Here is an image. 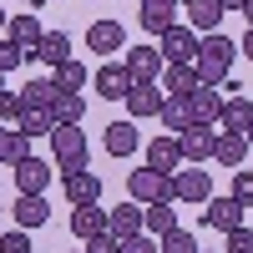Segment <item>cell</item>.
Returning a JSON list of instances; mask_svg holds the SVG:
<instances>
[{"label":"cell","mask_w":253,"mask_h":253,"mask_svg":"<svg viewBox=\"0 0 253 253\" xmlns=\"http://www.w3.org/2000/svg\"><path fill=\"white\" fill-rule=\"evenodd\" d=\"M233 61H238V41H228V36H198V56H193V76H198V86H223L228 71H233Z\"/></svg>","instance_id":"1"},{"label":"cell","mask_w":253,"mask_h":253,"mask_svg":"<svg viewBox=\"0 0 253 253\" xmlns=\"http://www.w3.org/2000/svg\"><path fill=\"white\" fill-rule=\"evenodd\" d=\"M51 152H56L61 172H81V167L91 162V142H86L81 126H56V132H51Z\"/></svg>","instance_id":"2"},{"label":"cell","mask_w":253,"mask_h":253,"mask_svg":"<svg viewBox=\"0 0 253 253\" xmlns=\"http://www.w3.org/2000/svg\"><path fill=\"white\" fill-rule=\"evenodd\" d=\"M126 193H132L137 208H152V203H172V177L167 172H152V167H137L126 177Z\"/></svg>","instance_id":"3"},{"label":"cell","mask_w":253,"mask_h":253,"mask_svg":"<svg viewBox=\"0 0 253 253\" xmlns=\"http://www.w3.org/2000/svg\"><path fill=\"white\" fill-rule=\"evenodd\" d=\"M162 66H193V56H198V31L193 26H172V31H162Z\"/></svg>","instance_id":"4"},{"label":"cell","mask_w":253,"mask_h":253,"mask_svg":"<svg viewBox=\"0 0 253 253\" xmlns=\"http://www.w3.org/2000/svg\"><path fill=\"white\" fill-rule=\"evenodd\" d=\"M122 66H126V76H132V86H157L162 56H157V46H126L122 51Z\"/></svg>","instance_id":"5"},{"label":"cell","mask_w":253,"mask_h":253,"mask_svg":"<svg viewBox=\"0 0 253 253\" xmlns=\"http://www.w3.org/2000/svg\"><path fill=\"white\" fill-rule=\"evenodd\" d=\"M213 142H218V126H187V132H177V152L187 167H203L213 162Z\"/></svg>","instance_id":"6"},{"label":"cell","mask_w":253,"mask_h":253,"mask_svg":"<svg viewBox=\"0 0 253 253\" xmlns=\"http://www.w3.org/2000/svg\"><path fill=\"white\" fill-rule=\"evenodd\" d=\"M51 162L46 157H20L15 162V187H20V198H46V187H51Z\"/></svg>","instance_id":"7"},{"label":"cell","mask_w":253,"mask_h":253,"mask_svg":"<svg viewBox=\"0 0 253 253\" xmlns=\"http://www.w3.org/2000/svg\"><path fill=\"white\" fill-rule=\"evenodd\" d=\"M208 198H213V172H203V167L172 172V203H208Z\"/></svg>","instance_id":"8"},{"label":"cell","mask_w":253,"mask_h":253,"mask_svg":"<svg viewBox=\"0 0 253 253\" xmlns=\"http://www.w3.org/2000/svg\"><path fill=\"white\" fill-rule=\"evenodd\" d=\"M26 61H36V66H61V61H71V36L66 31H41V41L26 51Z\"/></svg>","instance_id":"9"},{"label":"cell","mask_w":253,"mask_h":253,"mask_svg":"<svg viewBox=\"0 0 253 253\" xmlns=\"http://www.w3.org/2000/svg\"><path fill=\"white\" fill-rule=\"evenodd\" d=\"M86 46L101 51L107 61H117V51H126V31H122V20H91V26H86Z\"/></svg>","instance_id":"10"},{"label":"cell","mask_w":253,"mask_h":253,"mask_svg":"<svg viewBox=\"0 0 253 253\" xmlns=\"http://www.w3.org/2000/svg\"><path fill=\"white\" fill-rule=\"evenodd\" d=\"M91 86H96V96H107V101H126V91H132V76H126L122 61H107V66L91 71Z\"/></svg>","instance_id":"11"},{"label":"cell","mask_w":253,"mask_h":253,"mask_svg":"<svg viewBox=\"0 0 253 253\" xmlns=\"http://www.w3.org/2000/svg\"><path fill=\"white\" fill-rule=\"evenodd\" d=\"M61 187H66L71 208H86V203L101 198V177L91 172V167H81V172H61Z\"/></svg>","instance_id":"12"},{"label":"cell","mask_w":253,"mask_h":253,"mask_svg":"<svg viewBox=\"0 0 253 253\" xmlns=\"http://www.w3.org/2000/svg\"><path fill=\"white\" fill-rule=\"evenodd\" d=\"M177 10H182V0H142V31H152V36H162V31H172L177 26Z\"/></svg>","instance_id":"13"},{"label":"cell","mask_w":253,"mask_h":253,"mask_svg":"<svg viewBox=\"0 0 253 253\" xmlns=\"http://www.w3.org/2000/svg\"><path fill=\"white\" fill-rule=\"evenodd\" d=\"M208 208V228H218V233H233V228H243V203L238 198H208L203 203Z\"/></svg>","instance_id":"14"},{"label":"cell","mask_w":253,"mask_h":253,"mask_svg":"<svg viewBox=\"0 0 253 253\" xmlns=\"http://www.w3.org/2000/svg\"><path fill=\"white\" fill-rule=\"evenodd\" d=\"M248 126H253V101H248V96H223L218 132H233V137H243Z\"/></svg>","instance_id":"15"},{"label":"cell","mask_w":253,"mask_h":253,"mask_svg":"<svg viewBox=\"0 0 253 253\" xmlns=\"http://www.w3.org/2000/svg\"><path fill=\"white\" fill-rule=\"evenodd\" d=\"M187 112H193V126H218L223 91H218V86H198L193 96H187Z\"/></svg>","instance_id":"16"},{"label":"cell","mask_w":253,"mask_h":253,"mask_svg":"<svg viewBox=\"0 0 253 253\" xmlns=\"http://www.w3.org/2000/svg\"><path fill=\"white\" fill-rule=\"evenodd\" d=\"M147 167H152V172H167V177L182 167V152H177V137H172V132L147 142Z\"/></svg>","instance_id":"17"},{"label":"cell","mask_w":253,"mask_h":253,"mask_svg":"<svg viewBox=\"0 0 253 253\" xmlns=\"http://www.w3.org/2000/svg\"><path fill=\"white\" fill-rule=\"evenodd\" d=\"M182 10H187V20H193L198 36H213V31L223 26V15H228L218 0H182Z\"/></svg>","instance_id":"18"},{"label":"cell","mask_w":253,"mask_h":253,"mask_svg":"<svg viewBox=\"0 0 253 253\" xmlns=\"http://www.w3.org/2000/svg\"><path fill=\"white\" fill-rule=\"evenodd\" d=\"M107 233L122 243V238H132V233H142V208L132 203V198H126L122 208H112V213H107Z\"/></svg>","instance_id":"19"},{"label":"cell","mask_w":253,"mask_h":253,"mask_svg":"<svg viewBox=\"0 0 253 253\" xmlns=\"http://www.w3.org/2000/svg\"><path fill=\"white\" fill-rule=\"evenodd\" d=\"M71 233L86 243V238H96V233H107V208H96V203H86V208H71Z\"/></svg>","instance_id":"20"},{"label":"cell","mask_w":253,"mask_h":253,"mask_svg":"<svg viewBox=\"0 0 253 253\" xmlns=\"http://www.w3.org/2000/svg\"><path fill=\"white\" fill-rule=\"evenodd\" d=\"M51 122H56V126H81V122H86V101H81L76 91H56Z\"/></svg>","instance_id":"21"},{"label":"cell","mask_w":253,"mask_h":253,"mask_svg":"<svg viewBox=\"0 0 253 253\" xmlns=\"http://www.w3.org/2000/svg\"><path fill=\"white\" fill-rule=\"evenodd\" d=\"M157 86H162V96H193L198 91V76H193V66H162Z\"/></svg>","instance_id":"22"},{"label":"cell","mask_w":253,"mask_h":253,"mask_svg":"<svg viewBox=\"0 0 253 253\" xmlns=\"http://www.w3.org/2000/svg\"><path fill=\"white\" fill-rule=\"evenodd\" d=\"M126 112H132V122L157 117L162 112V86H132V91H126Z\"/></svg>","instance_id":"23"},{"label":"cell","mask_w":253,"mask_h":253,"mask_svg":"<svg viewBox=\"0 0 253 253\" xmlns=\"http://www.w3.org/2000/svg\"><path fill=\"white\" fill-rule=\"evenodd\" d=\"M5 36L15 41V46H26V51H31L36 41H41V20H36L31 10H15V15L5 20Z\"/></svg>","instance_id":"24"},{"label":"cell","mask_w":253,"mask_h":253,"mask_svg":"<svg viewBox=\"0 0 253 253\" xmlns=\"http://www.w3.org/2000/svg\"><path fill=\"white\" fill-rule=\"evenodd\" d=\"M243 157H248V142L233 137V132H218V142H213V162H218V167H243Z\"/></svg>","instance_id":"25"},{"label":"cell","mask_w":253,"mask_h":253,"mask_svg":"<svg viewBox=\"0 0 253 253\" xmlns=\"http://www.w3.org/2000/svg\"><path fill=\"white\" fill-rule=\"evenodd\" d=\"M172 228H177V213H172V203H152V208H142V233L162 238V233H172Z\"/></svg>","instance_id":"26"},{"label":"cell","mask_w":253,"mask_h":253,"mask_svg":"<svg viewBox=\"0 0 253 253\" xmlns=\"http://www.w3.org/2000/svg\"><path fill=\"white\" fill-rule=\"evenodd\" d=\"M10 213H15V223L31 233V228H46L51 208H46V198H15V208H10Z\"/></svg>","instance_id":"27"},{"label":"cell","mask_w":253,"mask_h":253,"mask_svg":"<svg viewBox=\"0 0 253 253\" xmlns=\"http://www.w3.org/2000/svg\"><path fill=\"white\" fill-rule=\"evenodd\" d=\"M162 126H167V132H187V126H193V112H187V96H162Z\"/></svg>","instance_id":"28"},{"label":"cell","mask_w":253,"mask_h":253,"mask_svg":"<svg viewBox=\"0 0 253 253\" xmlns=\"http://www.w3.org/2000/svg\"><path fill=\"white\" fill-rule=\"evenodd\" d=\"M51 81H56V91H76V96H81V86L91 81V71L71 56V61H61V66H56V76H51Z\"/></svg>","instance_id":"29"},{"label":"cell","mask_w":253,"mask_h":253,"mask_svg":"<svg viewBox=\"0 0 253 253\" xmlns=\"http://www.w3.org/2000/svg\"><path fill=\"white\" fill-rule=\"evenodd\" d=\"M107 152L112 157H132L137 152V126L132 122H112L107 126Z\"/></svg>","instance_id":"30"},{"label":"cell","mask_w":253,"mask_h":253,"mask_svg":"<svg viewBox=\"0 0 253 253\" xmlns=\"http://www.w3.org/2000/svg\"><path fill=\"white\" fill-rule=\"evenodd\" d=\"M56 101V81H31V86H20V107L26 112H51Z\"/></svg>","instance_id":"31"},{"label":"cell","mask_w":253,"mask_h":253,"mask_svg":"<svg viewBox=\"0 0 253 253\" xmlns=\"http://www.w3.org/2000/svg\"><path fill=\"white\" fill-rule=\"evenodd\" d=\"M20 157H31V142L15 132V126H0V162L5 167H15Z\"/></svg>","instance_id":"32"},{"label":"cell","mask_w":253,"mask_h":253,"mask_svg":"<svg viewBox=\"0 0 253 253\" xmlns=\"http://www.w3.org/2000/svg\"><path fill=\"white\" fill-rule=\"evenodd\" d=\"M15 132L26 137V142H31V137H51V132H56V122H51V112H20Z\"/></svg>","instance_id":"33"},{"label":"cell","mask_w":253,"mask_h":253,"mask_svg":"<svg viewBox=\"0 0 253 253\" xmlns=\"http://www.w3.org/2000/svg\"><path fill=\"white\" fill-rule=\"evenodd\" d=\"M157 253H198V238L187 233V228H172V233L157 238Z\"/></svg>","instance_id":"34"},{"label":"cell","mask_w":253,"mask_h":253,"mask_svg":"<svg viewBox=\"0 0 253 253\" xmlns=\"http://www.w3.org/2000/svg\"><path fill=\"white\" fill-rule=\"evenodd\" d=\"M223 253H253V228H233V233H223Z\"/></svg>","instance_id":"35"},{"label":"cell","mask_w":253,"mask_h":253,"mask_svg":"<svg viewBox=\"0 0 253 253\" xmlns=\"http://www.w3.org/2000/svg\"><path fill=\"white\" fill-rule=\"evenodd\" d=\"M20 112H26L20 107V91H0V126H15Z\"/></svg>","instance_id":"36"},{"label":"cell","mask_w":253,"mask_h":253,"mask_svg":"<svg viewBox=\"0 0 253 253\" xmlns=\"http://www.w3.org/2000/svg\"><path fill=\"white\" fill-rule=\"evenodd\" d=\"M20 61H26V46H15L10 36H0V71H15Z\"/></svg>","instance_id":"37"},{"label":"cell","mask_w":253,"mask_h":253,"mask_svg":"<svg viewBox=\"0 0 253 253\" xmlns=\"http://www.w3.org/2000/svg\"><path fill=\"white\" fill-rule=\"evenodd\" d=\"M117 253H157V238L152 233H132V238H122Z\"/></svg>","instance_id":"38"},{"label":"cell","mask_w":253,"mask_h":253,"mask_svg":"<svg viewBox=\"0 0 253 253\" xmlns=\"http://www.w3.org/2000/svg\"><path fill=\"white\" fill-rule=\"evenodd\" d=\"M0 253H31V233L15 228V233H0Z\"/></svg>","instance_id":"39"},{"label":"cell","mask_w":253,"mask_h":253,"mask_svg":"<svg viewBox=\"0 0 253 253\" xmlns=\"http://www.w3.org/2000/svg\"><path fill=\"white\" fill-rule=\"evenodd\" d=\"M228 198H238L243 208H253V172H233V193Z\"/></svg>","instance_id":"40"},{"label":"cell","mask_w":253,"mask_h":253,"mask_svg":"<svg viewBox=\"0 0 253 253\" xmlns=\"http://www.w3.org/2000/svg\"><path fill=\"white\" fill-rule=\"evenodd\" d=\"M81 253H117V238H112V233H96V238L81 243Z\"/></svg>","instance_id":"41"},{"label":"cell","mask_w":253,"mask_h":253,"mask_svg":"<svg viewBox=\"0 0 253 253\" xmlns=\"http://www.w3.org/2000/svg\"><path fill=\"white\" fill-rule=\"evenodd\" d=\"M238 51H243V56H248V61H253V26H248V31H243V41H238Z\"/></svg>","instance_id":"42"},{"label":"cell","mask_w":253,"mask_h":253,"mask_svg":"<svg viewBox=\"0 0 253 253\" xmlns=\"http://www.w3.org/2000/svg\"><path fill=\"white\" fill-rule=\"evenodd\" d=\"M218 5H223V10H243V0H218Z\"/></svg>","instance_id":"43"},{"label":"cell","mask_w":253,"mask_h":253,"mask_svg":"<svg viewBox=\"0 0 253 253\" xmlns=\"http://www.w3.org/2000/svg\"><path fill=\"white\" fill-rule=\"evenodd\" d=\"M243 15H248V26H253V0H243Z\"/></svg>","instance_id":"44"},{"label":"cell","mask_w":253,"mask_h":253,"mask_svg":"<svg viewBox=\"0 0 253 253\" xmlns=\"http://www.w3.org/2000/svg\"><path fill=\"white\" fill-rule=\"evenodd\" d=\"M243 142H248V152H253V126H248V132H243Z\"/></svg>","instance_id":"45"},{"label":"cell","mask_w":253,"mask_h":253,"mask_svg":"<svg viewBox=\"0 0 253 253\" xmlns=\"http://www.w3.org/2000/svg\"><path fill=\"white\" fill-rule=\"evenodd\" d=\"M5 20H10V10H0V31H5Z\"/></svg>","instance_id":"46"},{"label":"cell","mask_w":253,"mask_h":253,"mask_svg":"<svg viewBox=\"0 0 253 253\" xmlns=\"http://www.w3.org/2000/svg\"><path fill=\"white\" fill-rule=\"evenodd\" d=\"M31 5H36V10H41V5H51V0H31Z\"/></svg>","instance_id":"47"},{"label":"cell","mask_w":253,"mask_h":253,"mask_svg":"<svg viewBox=\"0 0 253 253\" xmlns=\"http://www.w3.org/2000/svg\"><path fill=\"white\" fill-rule=\"evenodd\" d=\"M0 91H5V71H0Z\"/></svg>","instance_id":"48"},{"label":"cell","mask_w":253,"mask_h":253,"mask_svg":"<svg viewBox=\"0 0 253 253\" xmlns=\"http://www.w3.org/2000/svg\"><path fill=\"white\" fill-rule=\"evenodd\" d=\"M248 228H253V218H248Z\"/></svg>","instance_id":"49"},{"label":"cell","mask_w":253,"mask_h":253,"mask_svg":"<svg viewBox=\"0 0 253 253\" xmlns=\"http://www.w3.org/2000/svg\"><path fill=\"white\" fill-rule=\"evenodd\" d=\"M76 253H81V248H76Z\"/></svg>","instance_id":"50"},{"label":"cell","mask_w":253,"mask_h":253,"mask_svg":"<svg viewBox=\"0 0 253 253\" xmlns=\"http://www.w3.org/2000/svg\"><path fill=\"white\" fill-rule=\"evenodd\" d=\"M198 253H203V248H198Z\"/></svg>","instance_id":"51"}]
</instances>
